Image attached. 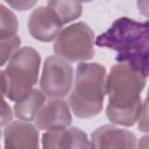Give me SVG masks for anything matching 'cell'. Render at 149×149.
Here are the masks:
<instances>
[{"instance_id":"obj_5","label":"cell","mask_w":149,"mask_h":149,"mask_svg":"<svg viewBox=\"0 0 149 149\" xmlns=\"http://www.w3.org/2000/svg\"><path fill=\"white\" fill-rule=\"evenodd\" d=\"M55 55L68 62H85L94 56V34L84 22H76L62 29L55 38Z\"/></svg>"},{"instance_id":"obj_19","label":"cell","mask_w":149,"mask_h":149,"mask_svg":"<svg viewBox=\"0 0 149 149\" xmlns=\"http://www.w3.org/2000/svg\"><path fill=\"white\" fill-rule=\"evenodd\" d=\"M136 5L139 8V12L143 16L149 17V0H136Z\"/></svg>"},{"instance_id":"obj_4","label":"cell","mask_w":149,"mask_h":149,"mask_svg":"<svg viewBox=\"0 0 149 149\" xmlns=\"http://www.w3.org/2000/svg\"><path fill=\"white\" fill-rule=\"evenodd\" d=\"M40 65L41 56L34 48L19 49L1 71L2 97L17 101L29 93L37 83Z\"/></svg>"},{"instance_id":"obj_3","label":"cell","mask_w":149,"mask_h":149,"mask_svg":"<svg viewBox=\"0 0 149 149\" xmlns=\"http://www.w3.org/2000/svg\"><path fill=\"white\" fill-rule=\"evenodd\" d=\"M107 94V73L99 63L81 62L76 70L74 83L69 94V105L79 119L94 118L102 111Z\"/></svg>"},{"instance_id":"obj_20","label":"cell","mask_w":149,"mask_h":149,"mask_svg":"<svg viewBox=\"0 0 149 149\" xmlns=\"http://www.w3.org/2000/svg\"><path fill=\"white\" fill-rule=\"evenodd\" d=\"M137 147L139 148H149V135L141 137L139 143H137Z\"/></svg>"},{"instance_id":"obj_7","label":"cell","mask_w":149,"mask_h":149,"mask_svg":"<svg viewBox=\"0 0 149 149\" xmlns=\"http://www.w3.org/2000/svg\"><path fill=\"white\" fill-rule=\"evenodd\" d=\"M62 26L63 22L49 6H41L34 9L28 20L29 34L41 42L54 41L62 30Z\"/></svg>"},{"instance_id":"obj_6","label":"cell","mask_w":149,"mask_h":149,"mask_svg":"<svg viewBox=\"0 0 149 149\" xmlns=\"http://www.w3.org/2000/svg\"><path fill=\"white\" fill-rule=\"evenodd\" d=\"M73 84V69L71 64L55 55L49 56L43 64L40 88L48 98L63 99L70 94Z\"/></svg>"},{"instance_id":"obj_1","label":"cell","mask_w":149,"mask_h":149,"mask_svg":"<svg viewBox=\"0 0 149 149\" xmlns=\"http://www.w3.org/2000/svg\"><path fill=\"white\" fill-rule=\"evenodd\" d=\"M147 76L126 62H118L107 74V119L115 125L134 126L142 111L141 92Z\"/></svg>"},{"instance_id":"obj_15","label":"cell","mask_w":149,"mask_h":149,"mask_svg":"<svg viewBox=\"0 0 149 149\" xmlns=\"http://www.w3.org/2000/svg\"><path fill=\"white\" fill-rule=\"evenodd\" d=\"M21 44V38L17 35L0 38V51H1V65H5L10 57L19 50Z\"/></svg>"},{"instance_id":"obj_2","label":"cell","mask_w":149,"mask_h":149,"mask_svg":"<svg viewBox=\"0 0 149 149\" xmlns=\"http://www.w3.org/2000/svg\"><path fill=\"white\" fill-rule=\"evenodd\" d=\"M95 44L116 51L118 62L129 63L149 76V21L119 17L95 38Z\"/></svg>"},{"instance_id":"obj_8","label":"cell","mask_w":149,"mask_h":149,"mask_svg":"<svg viewBox=\"0 0 149 149\" xmlns=\"http://www.w3.org/2000/svg\"><path fill=\"white\" fill-rule=\"evenodd\" d=\"M70 105L59 98H50L37 112L34 123L38 129L50 130L69 127L72 121Z\"/></svg>"},{"instance_id":"obj_13","label":"cell","mask_w":149,"mask_h":149,"mask_svg":"<svg viewBox=\"0 0 149 149\" xmlns=\"http://www.w3.org/2000/svg\"><path fill=\"white\" fill-rule=\"evenodd\" d=\"M48 6L58 15L63 24L80 17L83 13L81 1L79 0H48Z\"/></svg>"},{"instance_id":"obj_14","label":"cell","mask_w":149,"mask_h":149,"mask_svg":"<svg viewBox=\"0 0 149 149\" xmlns=\"http://www.w3.org/2000/svg\"><path fill=\"white\" fill-rule=\"evenodd\" d=\"M0 14H1V26H0V38H6L16 35L19 22L15 14L8 9L5 5L0 6Z\"/></svg>"},{"instance_id":"obj_9","label":"cell","mask_w":149,"mask_h":149,"mask_svg":"<svg viewBox=\"0 0 149 149\" xmlns=\"http://www.w3.org/2000/svg\"><path fill=\"white\" fill-rule=\"evenodd\" d=\"M42 147L45 149L64 148H91V142L81 129L77 127H64L47 130L42 135Z\"/></svg>"},{"instance_id":"obj_23","label":"cell","mask_w":149,"mask_h":149,"mask_svg":"<svg viewBox=\"0 0 149 149\" xmlns=\"http://www.w3.org/2000/svg\"><path fill=\"white\" fill-rule=\"evenodd\" d=\"M148 74H149V71H148Z\"/></svg>"},{"instance_id":"obj_10","label":"cell","mask_w":149,"mask_h":149,"mask_svg":"<svg viewBox=\"0 0 149 149\" xmlns=\"http://www.w3.org/2000/svg\"><path fill=\"white\" fill-rule=\"evenodd\" d=\"M91 148H136V136L127 129L105 125L91 134Z\"/></svg>"},{"instance_id":"obj_12","label":"cell","mask_w":149,"mask_h":149,"mask_svg":"<svg viewBox=\"0 0 149 149\" xmlns=\"http://www.w3.org/2000/svg\"><path fill=\"white\" fill-rule=\"evenodd\" d=\"M45 94L40 88H33L29 93L15 101L14 114L20 120L31 121L35 119L37 112L45 104Z\"/></svg>"},{"instance_id":"obj_18","label":"cell","mask_w":149,"mask_h":149,"mask_svg":"<svg viewBox=\"0 0 149 149\" xmlns=\"http://www.w3.org/2000/svg\"><path fill=\"white\" fill-rule=\"evenodd\" d=\"M13 120V113L12 109L9 107V105L6 102V100H2V112H1V126L6 127L7 125H9Z\"/></svg>"},{"instance_id":"obj_11","label":"cell","mask_w":149,"mask_h":149,"mask_svg":"<svg viewBox=\"0 0 149 149\" xmlns=\"http://www.w3.org/2000/svg\"><path fill=\"white\" fill-rule=\"evenodd\" d=\"M5 149L19 148H38L40 135L37 128L26 120L10 122L3 130Z\"/></svg>"},{"instance_id":"obj_17","label":"cell","mask_w":149,"mask_h":149,"mask_svg":"<svg viewBox=\"0 0 149 149\" xmlns=\"http://www.w3.org/2000/svg\"><path fill=\"white\" fill-rule=\"evenodd\" d=\"M5 1L13 9H16L20 12H24L33 8L37 2V0H5Z\"/></svg>"},{"instance_id":"obj_16","label":"cell","mask_w":149,"mask_h":149,"mask_svg":"<svg viewBox=\"0 0 149 149\" xmlns=\"http://www.w3.org/2000/svg\"><path fill=\"white\" fill-rule=\"evenodd\" d=\"M137 128L143 133H149V101L147 100L142 104L141 115L137 120Z\"/></svg>"},{"instance_id":"obj_22","label":"cell","mask_w":149,"mask_h":149,"mask_svg":"<svg viewBox=\"0 0 149 149\" xmlns=\"http://www.w3.org/2000/svg\"><path fill=\"white\" fill-rule=\"evenodd\" d=\"M79 1H81V2H90V1H93V0H79Z\"/></svg>"},{"instance_id":"obj_21","label":"cell","mask_w":149,"mask_h":149,"mask_svg":"<svg viewBox=\"0 0 149 149\" xmlns=\"http://www.w3.org/2000/svg\"><path fill=\"white\" fill-rule=\"evenodd\" d=\"M146 100L149 101V90H148V93H147V97H146Z\"/></svg>"}]
</instances>
